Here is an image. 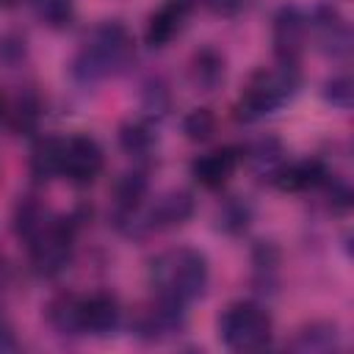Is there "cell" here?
<instances>
[{
	"label": "cell",
	"instance_id": "cell-1",
	"mask_svg": "<svg viewBox=\"0 0 354 354\" xmlns=\"http://www.w3.org/2000/svg\"><path fill=\"white\" fill-rule=\"evenodd\" d=\"M133 58H136V39L130 28L119 19H105L94 25L80 41L72 58V77L80 86H94L105 77L124 72Z\"/></svg>",
	"mask_w": 354,
	"mask_h": 354
},
{
	"label": "cell",
	"instance_id": "cell-2",
	"mask_svg": "<svg viewBox=\"0 0 354 354\" xmlns=\"http://www.w3.org/2000/svg\"><path fill=\"white\" fill-rule=\"evenodd\" d=\"M147 279L155 296L188 307L191 301L205 296L210 266L207 257L194 246H169L149 260Z\"/></svg>",
	"mask_w": 354,
	"mask_h": 354
},
{
	"label": "cell",
	"instance_id": "cell-3",
	"mask_svg": "<svg viewBox=\"0 0 354 354\" xmlns=\"http://www.w3.org/2000/svg\"><path fill=\"white\" fill-rule=\"evenodd\" d=\"M299 86H301L299 66L293 64L263 66L252 72V77L241 88V97L235 102V116L241 122H260L277 113L282 105H288L296 97Z\"/></svg>",
	"mask_w": 354,
	"mask_h": 354
},
{
	"label": "cell",
	"instance_id": "cell-4",
	"mask_svg": "<svg viewBox=\"0 0 354 354\" xmlns=\"http://www.w3.org/2000/svg\"><path fill=\"white\" fill-rule=\"evenodd\" d=\"M274 321L271 313L252 299L227 304L218 315V340L230 351H257L271 343Z\"/></svg>",
	"mask_w": 354,
	"mask_h": 354
},
{
	"label": "cell",
	"instance_id": "cell-5",
	"mask_svg": "<svg viewBox=\"0 0 354 354\" xmlns=\"http://www.w3.org/2000/svg\"><path fill=\"white\" fill-rule=\"evenodd\" d=\"M75 241H77V221L72 216H55L25 241L30 266L39 277H58L69 268L75 257Z\"/></svg>",
	"mask_w": 354,
	"mask_h": 354
},
{
	"label": "cell",
	"instance_id": "cell-6",
	"mask_svg": "<svg viewBox=\"0 0 354 354\" xmlns=\"http://www.w3.org/2000/svg\"><path fill=\"white\" fill-rule=\"evenodd\" d=\"M194 196L188 191H166L138 207V213L122 227L127 235H149L185 224L194 216Z\"/></svg>",
	"mask_w": 354,
	"mask_h": 354
},
{
	"label": "cell",
	"instance_id": "cell-7",
	"mask_svg": "<svg viewBox=\"0 0 354 354\" xmlns=\"http://www.w3.org/2000/svg\"><path fill=\"white\" fill-rule=\"evenodd\" d=\"M105 169V152L91 136H66L61 147V177L72 185H91Z\"/></svg>",
	"mask_w": 354,
	"mask_h": 354
},
{
	"label": "cell",
	"instance_id": "cell-8",
	"mask_svg": "<svg viewBox=\"0 0 354 354\" xmlns=\"http://www.w3.org/2000/svg\"><path fill=\"white\" fill-rule=\"evenodd\" d=\"M185 321L188 318H185L183 304H174L169 299L155 296L152 301L141 304L133 313V335L141 340H149V343H160V340L180 335L185 329Z\"/></svg>",
	"mask_w": 354,
	"mask_h": 354
},
{
	"label": "cell",
	"instance_id": "cell-9",
	"mask_svg": "<svg viewBox=\"0 0 354 354\" xmlns=\"http://www.w3.org/2000/svg\"><path fill=\"white\" fill-rule=\"evenodd\" d=\"M307 30L315 39V47L329 58H346L351 53V28L348 19L332 3H318L307 14Z\"/></svg>",
	"mask_w": 354,
	"mask_h": 354
},
{
	"label": "cell",
	"instance_id": "cell-10",
	"mask_svg": "<svg viewBox=\"0 0 354 354\" xmlns=\"http://www.w3.org/2000/svg\"><path fill=\"white\" fill-rule=\"evenodd\" d=\"M307 14L299 6H282L274 14V25H271V41H274V53L279 64H293L299 66V58L307 47Z\"/></svg>",
	"mask_w": 354,
	"mask_h": 354
},
{
	"label": "cell",
	"instance_id": "cell-11",
	"mask_svg": "<svg viewBox=\"0 0 354 354\" xmlns=\"http://www.w3.org/2000/svg\"><path fill=\"white\" fill-rule=\"evenodd\" d=\"M241 147H216L191 160V177L205 191H221L241 166Z\"/></svg>",
	"mask_w": 354,
	"mask_h": 354
},
{
	"label": "cell",
	"instance_id": "cell-12",
	"mask_svg": "<svg viewBox=\"0 0 354 354\" xmlns=\"http://www.w3.org/2000/svg\"><path fill=\"white\" fill-rule=\"evenodd\" d=\"M122 324V304L108 290L80 293V337H108Z\"/></svg>",
	"mask_w": 354,
	"mask_h": 354
},
{
	"label": "cell",
	"instance_id": "cell-13",
	"mask_svg": "<svg viewBox=\"0 0 354 354\" xmlns=\"http://www.w3.org/2000/svg\"><path fill=\"white\" fill-rule=\"evenodd\" d=\"M191 11H194V0H166L160 8H155L144 28L147 47L163 50L166 44H171L188 25Z\"/></svg>",
	"mask_w": 354,
	"mask_h": 354
},
{
	"label": "cell",
	"instance_id": "cell-14",
	"mask_svg": "<svg viewBox=\"0 0 354 354\" xmlns=\"http://www.w3.org/2000/svg\"><path fill=\"white\" fill-rule=\"evenodd\" d=\"M326 174H329V171H326V166H324L318 158L285 160V163L274 171L271 183H274L279 191H285V194H301V191L318 188Z\"/></svg>",
	"mask_w": 354,
	"mask_h": 354
},
{
	"label": "cell",
	"instance_id": "cell-15",
	"mask_svg": "<svg viewBox=\"0 0 354 354\" xmlns=\"http://www.w3.org/2000/svg\"><path fill=\"white\" fill-rule=\"evenodd\" d=\"M224 77H227V64L216 47L205 44V47L194 50V55L188 61V80L196 91L210 94L224 86Z\"/></svg>",
	"mask_w": 354,
	"mask_h": 354
},
{
	"label": "cell",
	"instance_id": "cell-16",
	"mask_svg": "<svg viewBox=\"0 0 354 354\" xmlns=\"http://www.w3.org/2000/svg\"><path fill=\"white\" fill-rule=\"evenodd\" d=\"M47 324L66 337H80V293H55L44 307Z\"/></svg>",
	"mask_w": 354,
	"mask_h": 354
},
{
	"label": "cell",
	"instance_id": "cell-17",
	"mask_svg": "<svg viewBox=\"0 0 354 354\" xmlns=\"http://www.w3.org/2000/svg\"><path fill=\"white\" fill-rule=\"evenodd\" d=\"M293 351H310V354H324V351H335L340 348V326L332 321H313L304 324L293 340H290Z\"/></svg>",
	"mask_w": 354,
	"mask_h": 354
},
{
	"label": "cell",
	"instance_id": "cell-18",
	"mask_svg": "<svg viewBox=\"0 0 354 354\" xmlns=\"http://www.w3.org/2000/svg\"><path fill=\"white\" fill-rule=\"evenodd\" d=\"M50 218H53V210H50L41 199H36V196H22V199L14 205L11 227H14V235L25 243V241L33 238Z\"/></svg>",
	"mask_w": 354,
	"mask_h": 354
},
{
	"label": "cell",
	"instance_id": "cell-19",
	"mask_svg": "<svg viewBox=\"0 0 354 354\" xmlns=\"http://www.w3.org/2000/svg\"><path fill=\"white\" fill-rule=\"evenodd\" d=\"M61 136H44L30 149V177L36 183H47L53 177H61Z\"/></svg>",
	"mask_w": 354,
	"mask_h": 354
},
{
	"label": "cell",
	"instance_id": "cell-20",
	"mask_svg": "<svg viewBox=\"0 0 354 354\" xmlns=\"http://www.w3.org/2000/svg\"><path fill=\"white\" fill-rule=\"evenodd\" d=\"M3 119L11 124L17 133H33L41 119V102L33 91H19L14 100H6V113Z\"/></svg>",
	"mask_w": 354,
	"mask_h": 354
},
{
	"label": "cell",
	"instance_id": "cell-21",
	"mask_svg": "<svg viewBox=\"0 0 354 354\" xmlns=\"http://www.w3.org/2000/svg\"><path fill=\"white\" fill-rule=\"evenodd\" d=\"M158 144V133L152 127V119H130L119 127V147L130 158H147Z\"/></svg>",
	"mask_w": 354,
	"mask_h": 354
},
{
	"label": "cell",
	"instance_id": "cell-22",
	"mask_svg": "<svg viewBox=\"0 0 354 354\" xmlns=\"http://www.w3.org/2000/svg\"><path fill=\"white\" fill-rule=\"evenodd\" d=\"M241 158L252 163V169L260 174V177H274V171L285 163V149L277 138H260L254 141L249 149H241Z\"/></svg>",
	"mask_w": 354,
	"mask_h": 354
},
{
	"label": "cell",
	"instance_id": "cell-23",
	"mask_svg": "<svg viewBox=\"0 0 354 354\" xmlns=\"http://www.w3.org/2000/svg\"><path fill=\"white\" fill-rule=\"evenodd\" d=\"M30 3L36 19L53 30L69 28L75 19V0H30Z\"/></svg>",
	"mask_w": 354,
	"mask_h": 354
},
{
	"label": "cell",
	"instance_id": "cell-24",
	"mask_svg": "<svg viewBox=\"0 0 354 354\" xmlns=\"http://www.w3.org/2000/svg\"><path fill=\"white\" fill-rule=\"evenodd\" d=\"M216 221H218V230H224L227 235H241L252 221V207L241 196H232L218 207Z\"/></svg>",
	"mask_w": 354,
	"mask_h": 354
},
{
	"label": "cell",
	"instance_id": "cell-25",
	"mask_svg": "<svg viewBox=\"0 0 354 354\" xmlns=\"http://www.w3.org/2000/svg\"><path fill=\"white\" fill-rule=\"evenodd\" d=\"M216 113L210 111V108H194V111H188L185 116H183V133H185V138L188 141H194V144H205V141H210L213 138V133H216Z\"/></svg>",
	"mask_w": 354,
	"mask_h": 354
},
{
	"label": "cell",
	"instance_id": "cell-26",
	"mask_svg": "<svg viewBox=\"0 0 354 354\" xmlns=\"http://www.w3.org/2000/svg\"><path fill=\"white\" fill-rule=\"evenodd\" d=\"M324 100L340 111H348L351 102H354V83L346 72L340 75H332L326 83H324Z\"/></svg>",
	"mask_w": 354,
	"mask_h": 354
},
{
	"label": "cell",
	"instance_id": "cell-27",
	"mask_svg": "<svg viewBox=\"0 0 354 354\" xmlns=\"http://www.w3.org/2000/svg\"><path fill=\"white\" fill-rule=\"evenodd\" d=\"M144 88H147V91H144V108H147V119L160 116V113L169 108V91H166V86H163L160 80H149Z\"/></svg>",
	"mask_w": 354,
	"mask_h": 354
},
{
	"label": "cell",
	"instance_id": "cell-28",
	"mask_svg": "<svg viewBox=\"0 0 354 354\" xmlns=\"http://www.w3.org/2000/svg\"><path fill=\"white\" fill-rule=\"evenodd\" d=\"M249 0H205V6L218 17H235L246 8Z\"/></svg>",
	"mask_w": 354,
	"mask_h": 354
},
{
	"label": "cell",
	"instance_id": "cell-29",
	"mask_svg": "<svg viewBox=\"0 0 354 354\" xmlns=\"http://www.w3.org/2000/svg\"><path fill=\"white\" fill-rule=\"evenodd\" d=\"M19 348V343H17V337H14V329H11V324L0 315V351H17Z\"/></svg>",
	"mask_w": 354,
	"mask_h": 354
},
{
	"label": "cell",
	"instance_id": "cell-30",
	"mask_svg": "<svg viewBox=\"0 0 354 354\" xmlns=\"http://www.w3.org/2000/svg\"><path fill=\"white\" fill-rule=\"evenodd\" d=\"M22 3H28V0H0V8H17Z\"/></svg>",
	"mask_w": 354,
	"mask_h": 354
},
{
	"label": "cell",
	"instance_id": "cell-31",
	"mask_svg": "<svg viewBox=\"0 0 354 354\" xmlns=\"http://www.w3.org/2000/svg\"><path fill=\"white\" fill-rule=\"evenodd\" d=\"M3 113H6V97H3V91H0V119H3Z\"/></svg>",
	"mask_w": 354,
	"mask_h": 354
}]
</instances>
